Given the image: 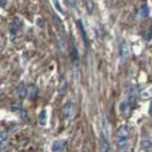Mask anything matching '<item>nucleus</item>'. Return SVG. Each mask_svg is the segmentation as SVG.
Masks as SVG:
<instances>
[{"label":"nucleus","instance_id":"nucleus-1","mask_svg":"<svg viewBox=\"0 0 152 152\" xmlns=\"http://www.w3.org/2000/svg\"><path fill=\"white\" fill-rule=\"evenodd\" d=\"M75 114H76V107H75V104L72 103V101L66 103L65 107H63V109H62V119H63V122H65V123H69L70 120L74 119Z\"/></svg>","mask_w":152,"mask_h":152},{"label":"nucleus","instance_id":"nucleus-2","mask_svg":"<svg viewBox=\"0 0 152 152\" xmlns=\"http://www.w3.org/2000/svg\"><path fill=\"white\" fill-rule=\"evenodd\" d=\"M129 134H130L129 125H122L120 128L117 130V142L128 141V139H129Z\"/></svg>","mask_w":152,"mask_h":152},{"label":"nucleus","instance_id":"nucleus-3","mask_svg":"<svg viewBox=\"0 0 152 152\" xmlns=\"http://www.w3.org/2000/svg\"><path fill=\"white\" fill-rule=\"evenodd\" d=\"M99 145H100V152H112L110 150V145H109V141L108 138L101 134L100 139H99Z\"/></svg>","mask_w":152,"mask_h":152},{"label":"nucleus","instance_id":"nucleus-4","mask_svg":"<svg viewBox=\"0 0 152 152\" xmlns=\"http://www.w3.org/2000/svg\"><path fill=\"white\" fill-rule=\"evenodd\" d=\"M66 147V141L63 139H58V141H54L52 143V152H61L63 148Z\"/></svg>","mask_w":152,"mask_h":152},{"label":"nucleus","instance_id":"nucleus-5","mask_svg":"<svg viewBox=\"0 0 152 152\" xmlns=\"http://www.w3.org/2000/svg\"><path fill=\"white\" fill-rule=\"evenodd\" d=\"M37 92H38V87H37V85H34V84H31V85L27 86V96L29 99L36 98Z\"/></svg>","mask_w":152,"mask_h":152},{"label":"nucleus","instance_id":"nucleus-6","mask_svg":"<svg viewBox=\"0 0 152 152\" xmlns=\"http://www.w3.org/2000/svg\"><path fill=\"white\" fill-rule=\"evenodd\" d=\"M19 29H22V22H20V20L16 18V19H14V22H13V24L10 25V32H11V34H16Z\"/></svg>","mask_w":152,"mask_h":152},{"label":"nucleus","instance_id":"nucleus-7","mask_svg":"<svg viewBox=\"0 0 152 152\" xmlns=\"http://www.w3.org/2000/svg\"><path fill=\"white\" fill-rule=\"evenodd\" d=\"M142 99H150L152 96V86H147V87H143L141 92H139Z\"/></svg>","mask_w":152,"mask_h":152},{"label":"nucleus","instance_id":"nucleus-8","mask_svg":"<svg viewBox=\"0 0 152 152\" xmlns=\"http://www.w3.org/2000/svg\"><path fill=\"white\" fill-rule=\"evenodd\" d=\"M16 95H18V98L20 99H24L25 96H27V87H25L24 84H20V85L16 87Z\"/></svg>","mask_w":152,"mask_h":152},{"label":"nucleus","instance_id":"nucleus-9","mask_svg":"<svg viewBox=\"0 0 152 152\" xmlns=\"http://www.w3.org/2000/svg\"><path fill=\"white\" fill-rule=\"evenodd\" d=\"M38 123H39L41 125L47 124V110H46V109L41 110V113L38 114Z\"/></svg>","mask_w":152,"mask_h":152},{"label":"nucleus","instance_id":"nucleus-10","mask_svg":"<svg viewBox=\"0 0 152 152\" xmlns=\"http://www.w3.org/2000/svg\"><path fill=\"white\" fill-rule=\"evenodd\" d=\"M139 147H141L142 150H145V151H148L151 150V147H152V141L148 138H143L141 143H139Z\"/></svg>","mask_w":152,"mask_h":152},{"label":"nucleus","instance_id":"nucleus-11","mask_svg":"<svg viewBox=\"0 0 152 152\" xmlns=\"http://www.w3.org/2000/svg\"><path fill=\"white\" fill-rule=\"evenodd\" d=\"M119 52H120V56L123 58L128 57L129 56V47H128V44L123 42V43L120 44V47H119Z\"/></svg>","mask_w":152,"mask_h":152},{"label":"nucleus","instance_id":"nucleus-12","mask_svg":"<svg viewBox=\"0 0 152 152\" xmlns=\"http://www.w3.org/2000/svg\"><path fill=\"white\" fill-rule=\"evenodd\" d=\"M130 105L128 103H122L120 104V112L123 113V115H129V113H130Z\"/></svg>","mask_w":152,"mask_h":152},{"label":"nucleus","instance_id":"nucleus-13","mask_svg":"<svg viewBox=\"0 0 152 152\" xmlns=\"http://www.w3.org/2000/svg\"><path fill=\"white\" fill-rule=\"evenodd\" d=\"M8 137H9V133L6 130H0V143L4 145L8 141Z\"/></svg>","mask_w":152,"mask_h":152},{"label":"nucleus","instance_id":"nucleus-14","mask_svg":"<svg viewBox=\"0 0 152 152\" xmlns=\"http://www.w3.org/2000/svg\"><path fill=\"white\" fill-rule=\"evenodd\" d=\"M71 58H72L74 65L77 66V63H79V57H77V49H76L75 47H72V52H71Z\"/></svg>","mask_w":152,"mask_h":152},{"label":"nucleus","instance_id":"nucleus-15","mask_svg":"<svg viewBox=\"0 0 152 152\" xmlns=\"http://www.w3.org/2000/svg\"><path fill=\"white\" fill-rule=\"evenodd\" d=\"M66 90H67V81L62 77L61 79V84H60V92H61V94H63Z\"/></svg>","mask_w":152,"mask_h":152},{"label":"nucleus","instance_id":"nucleus-16","mask_svg":"<svg viewBox=\"0 0 152 152\" xmlns=\"http://www.w3.org/2000/svg\"><path fill=\"white\" fill-rule=\"evenodd\" d=\"M76 24H77V27H79V29H80V32H81V34H82L84 41L86 42V33H85V31H84V27H82V23H81V20H77V22H76Z\"/></svg>","mask_w":152,"mask_h":152},{"label":"nucleus","instance_id":"nucleus-17","mask_svg":"<svg viewBox=\"0 0 152 152\" xmlns=\"http://www.w3.org/2000/svg\"><path fill=\"white\" fill-rule=\"evenodd\" d=\"M141 15L142 16L148 15V5H147V4H143V5L141 6Z\"/></svg>","mask_w":152,"mask_h":152},{"label":"nucleus","instance_id":"nucleus-18","mask_svg":"<svg viewBox=\"0 0 152 152\" xmlns=\"http://www.w3.org/2000/svg\"><path fill=\"white\" fill-rule=\"evenodd\" d=\"M52 4L54 5V8H56V9H57V10H58V11H60L61 14H62V13H63V10H62L61 5H60V1H52Z\"/></svg>","mask_w":152,"mask_h":152},{"label":"nucleus","instance_id":"nucleus-19","mask_svg":"<svg viewBox=\"0 0 152 152\" xmlns=\"http://www.w3.org/2000/svg\"><path fill=\"white\" fill-rule=\"evenodd\" d=\"M86 8H87V10L89 11H92V9H94V3L92 1H86Z\"/></svg>","mask_w":152,"mask_h":152},{"label":"nucleus","instance_id":"nucleus-20","mask_svg":"<svg viewBox=\"0 0 152 152\" xmlns=\"http://www.w3.org/2000/svg\"><path fill=\"white\" fill-rule=\"evenodd\" d=\"M4 5H6V1H0V6H4Z\"/></svg>","mask_w":152,"mask_h":152},{"label":"nucleus","instance_id":"nucleus-21","mask_svg":"<svg viewBox=\"0 0 152 152\" xmlns=\"http://www.w3.org/2000/svg\"><path fill=\"white\" fill-rule=\"evenodd\" d=\"M152 36V24H151V29H150V33H148V38Z\"/></svg>","mask_w":152,"mask_h":152},{"label":"nucleus","instance_id":"nucleus-22","mask_svg":"<svg viewBox=\"0 0 152 152\" xmlns=\"http://www.w3.org/2000/svg\"><path fill=\"white\" fill-rule=\"evenodd\" d=\"M150 114L152 115V101H151V105H150Z\"/></svg>","mask_w":152,"mask_h":152},{"label":"nucleus","instance_id":"nucleus-23","mask_svg":"<svg viewBox=\"0 0 152 152\" xmlns=\"http://www.w3.org/2000/svg\"><path fill=\"white\" fill-rule=\"evenodd\" d=\"M146 152H152V150H148V151H146Z\"/></svg>","mask_w":152,"mask_h":152}]
</instances>
